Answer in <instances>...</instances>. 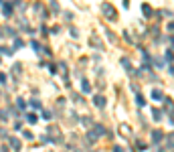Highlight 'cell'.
<instances>
[{
	"label": "cell",
	"instance_id": "cell-15",
	"mask_svg": "<svg viewBox=\"0 0 174 152\" xmlns=\"http://www.w3.org/2000/svg\"><path fill=\"white\" fill-rule=\"evenodd\" d=\"M16 105H18V107H25V105H27V103H25V101H23V99H20V97H18V101H16Z\"/></svg>",
	"mask_w": 174,
	"mask_h": 152
},
{
	"label": "cell",
	"instance_id": "cell-4",
	"mask_svg": "<svg viewBox=\"0 0 174 152\" xmlns=\"http://www.w3.org/2000/svg\"><path fill=\"white\" fill-rule=\"evenodd\" d=\"M8 142H10V146H12L14 150H20V140H18V138H8Z\"/></svg>",
	"mask_w": 174,
	"mask_h": 152
},
{
	"label": "cell",
	"instance_id": "cell-11",
	"mask_svg": "<svg viewBox=\"0 0 174 152\" xmlns=\"http://www.w3.org/2000/svg\"><path fill=\"white\" fill-rule=\"evenodd\" d=\"M0 53H4V55H12L14 51H12V49H8V47H0Z\"/></svg>",
	"mask_w": 174,
	"mask_h": 152
},
{
	"label": "cell",
	"instance_id": "cell-14",
	"mask_svg": "<svg viewBox=\"0 0 174 152\" xmlns=\"http://www.w3.org/2000/svg\"><path fill=\"white\" fill-rule=\"evenodd\" d=\"M164 57H166V61H168V65H170V61H172V51H170V49H168V51H166V55H164Z\"/></svg>",
	"mask_w": 174,
	"mask_h": 152
},
{
	"label": "cell",
	"instance_id": "cell-12",
	"mask_svg": "<svg viewBox=\"0 0 174 152\" xmlns=\"http://www.w3.org/2000/svg\"><path fill=\"white\" fill-rule=\"evenodd\" d=\"M20 47H23V41H20V39H14V49H20ZM12 49V51H14Z\"/></svg>",
	"mask_w": 174,
	"mask_h": 152
},
{
	"label": "cell",
	"instance_id": "cell-3",
	"mask_svg": "<svg viewBox=\"0 0 174 152\" xmlns=\"http://www.w3.org/2000/svg\"><path fill=\"white\" fill-rule=\"evenodd\" d=\"M93 103H95L97 107H103V105H105V97H103V95H95V97H93Z\"/></svg>",
	"mask_w": 174,
	"mask_h": 152
},
{
	"label": "cell",
	"instance_id": "cell-20",
	"mask_svg": "<svg viewBox=\"0 0 174 152\" xmlns=\"http://www.w3.org/2000/svg\"><path fill=\"white\" fill-rule=\"evenodd\" d=\"M114 152H124V150H122L120 146H116V148H114Z\"/></svg>",
	"mask_w": 174,
	"mask_h": 152
},
{
	"label": "cell",
	"instance_id": "cell-10",
	"mask_svg": "<svg viewBox=\"0 0 174 152\" xmlns=\"http://www.w3.org/2000/svg\"><path fill=\"white\" fill-rule=\"evenodd\" d=\"M142 10H144V14H146V16H152V8H150L148 4H144V6H142Z\"/></svg>",
	"mask_w": 174,
	"mask_h": 152
},
{
	"label": "cell",
	"instance_id": "cell-2",
	"mask_svg": "<svg viewBox=\"0 0 174 152\" xmlns=\"http://www.w3.org/2000/svg\"><path fill=\"white\" fill-rule=\"evenodd\" d=\"M162 138H164V134L160 132V130H154V132H152V140H154V144H158Z\"/></svg>",
	"mask_w": 174,
	"mask_h": 152
},
{
	"label": "cell",
	"instance_id": "cell-18",
	"mask_svg": "<svg viewBox=\"0 0 174 152\" xmlns=\"http://www.w3.org/2000/svg\"><path fill=\"white\" fill-rule=\"evenodd\" d=\"M6 118H8V116H6V112H0V120H4V122H6Z\"/></svg>",
	"mask_w": 174,
	"mask_h": 152
},
{
	"label": "cell",
	"instance_id": "cell-1",
	"mask_svg": "<svg viewBox=\"0 0 174 152\" xmlns=\"http://www.w3.org/2000/svg\"><path fill=\"white\" fill-rule=\"evenodd\" d=\"M101 12H103L107 18H112V20L116 18V10H114V6H112V4H101Z\"/></svg>",
	"mask_w": 174,
	"mask_h": 152
},
{
	"label": "cell",
	"instance_id": "cell-16",
	"mask_svg": "<svg viewBox=\"0 0 174 152\" xmlns=\"http://www.w3.org/2000/svg\"><path fill=\"white\" fill-rule=\"evenodd\" d=\"M33 49H35V51H39V49H41V45H39L37 41H33Z\"/></svg>",
	"mask_w": 174,
	"mask_h": 152
},
{
	"label": "cell",
	"instance_id": "cell-19",
	"mask_svg": "<svg viewBox=\"0 0 174 152\" xmlns=\"http://www.w3.org/2000/svg\"><path fill=\"white\" fill-rule=\"evenodd\" d=\"M0 81H6V75L4 73H0Z\"/></svg>",
	"mask_w": 174,
	"mask_h": 152
},
{
	"label": "cell",
	"instance_id": "cell-7",
	"mask_svg": "<svg viewBox=\"0 0 174 152\" xmlns=\"http://www.w3.org/2000/svg\"><path fill=\"white\" fill-rule=\"evenodd\" d=\"M152 118H154L156 122H158V120H162V112H160V110H152Z\"/></svg>",
	"mask_w": 174,
	"mask_h": 152
},
{
	"label": "cell",
	"instance_id": "cell-8",
	"mask_svg": "<svg viewBox=\"0 0 174 152\" xmlns=\"http://www.w3.org/2000/svg\"><path fill=\"white\" fill-rule=\"evenodd\" d=\"M152 97H154V99H162L164 95H162V91H160V89H154V91H152Z\"/></svg>",
	"mask_w": 174,
	"mask_h": 152
},
{
	"label": "cell",
	"instance_id": "cell-9",
	"mask_svg": "<svg viewBox=\"0 0 174 152\" xmlns=\"http://www.w3.org/2000/svg\"><path fill=\"white\" fill-rule=\"evenodd\" d=\"M27 120H29V124H35L39 118H37V114H27Z\"/></svg>",
	"mask_w": 174,
	"mask_h": 152
},
{
	"label": "cell",
	"instance_id": "cell-6",
	"mask_svg": "<svg viewBox=\"0 0 174 152\" xmlns=\"http://www.w3.org/2000/svg\"><path fill=\"white\" fill-rule=\"evenodd\" d=\"M81 89H83L85 93H91V85H89V81H85V79H83V83H81Z\"/></svg>",
	"mask_w": 174,
	"mask_h": 152
},
{
	"label": "cell",
	"instance_id": "cell-5",
	"mask_svg": "<svg viewBox=\"0 0 174 152\" xmlns=\"http://www.w3.org/2000/svg\"><path fill=\"white\" fill-rule=\"evenodd\" d=\"M2 12H4V16H10L12 14V4H2Z\"/></svg>",
	"mask_w": 174,
	"mask_h": 152
},
{
	"label": "cell",
	"instance_id": "cell-13",
	"mask_svg": "<svg viewBox=\"0 0 174 152\" xmlns=\"http://www.w3.org/2000/svg\"><path fill=\"white\" fill-rule=\"evenodd\" d=\"M122 65H124L128 71H132V67H130V61H128V59H122Z\"/></svg>",
	"mask_w": 174,
	"mask_h": 152
},
{
	"label": "cell",
	"instance_id": "cell-17",
	"mask_svg": "<svg viewBox=\"0 0 174 152\" xmlns=\"http://www.w3.org/2000/svg\"><path fill=\"white\" fill-rule=\"evenodd\" d=\"M136 99H138V105H144V97H142V95H138Z\"/></svg>",
	"mask_w": 174,
	"mask_h": 152
}]
</instances>
